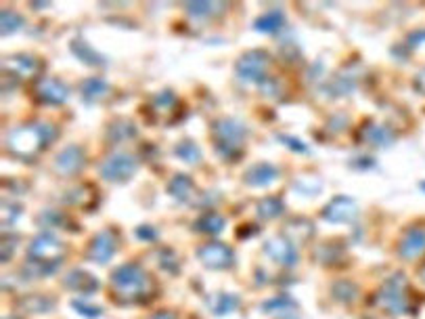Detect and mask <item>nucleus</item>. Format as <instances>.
Returning a JSON list of instances; mask_svg holds the SVG:
<instances>
[]
</instances>
